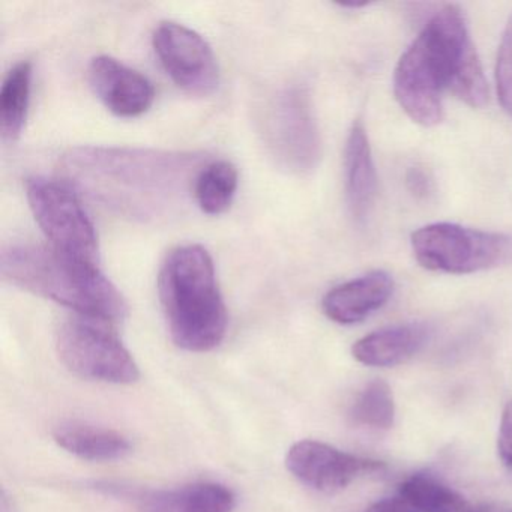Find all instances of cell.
I'll use <instances>...</instances> for the list:
<instances>
[{
    "label": "cell",
    "instance_id": "cell-21",
    "mask_svg": "<svg viewBox=\"0 0 512 512\" xmlns=\"http://www.w3.org/2000/svg\"><path fill=\"white\" fill-rule=\"evenodd\" d=\"M496 88L500 106L512 118V17L503 32L497 53Z\"/></svg>",
    "mask_w": 512,
    "mask_h": 512
},
{
    "label": "cell",
    "instance_id": "cell-20",
    "mask_svg": "<svg viewBox=\"0 0 512 512\" xmlns=\"http://www.w3.org/2000/svg\"><path fill=\"white\" fill-rule=\"evenodd\" d=\"M350 416L362 427L389 430L395 422V403L388 383L379 379L368 383L353 403Z\"/></svg>",
    "mask_w": 512,
    "mask_h": 512
},
{
    "label": "cell",
    "instance_id": "cell-6",
    "mask_svg": "<svg viewBox=\"0 0 512 512\" xmlns=\"http://www.w3.org/2000/svg\"><path fill=\"white\" fill-rule=\"evenodd\" d=\"M26 197L53 250L77 262L98 266L100 248L94 223L70 184L35 176L26 181Z\"/></svg>",
    "mask_w": 512,
    "mask_h": 512
},
{
    "label": "cell",
    "instance_id": "cell-4",
    "mask_svg": "<svg viewBox=\"0 0 512 512\" xmlns=\"http://www.w3.org/2000/svg\"><path fill=\"white\" fill-rule=\"evenodd\" d=\"M158 293L176 346L197 353L220 346L227 308L206 248L190 244L170 251L158 275Z\"/></svg>",
    "mask_w": 512,
    "mask_h": 512
},
{
    "label": "cell",
    "instance_id": "cell-1",
    "mask_svg": "<svg viewBox=\"0 0 512 512\" xmlns=\"http://www.w3.org/2000/svg\"><path fill=\"white\" fill-rule=\"evenodd\" d=\"M205 166V157L193 152L79 146L62 157L61 172L107 211L155 223L181 212Z\"/></svg>",
    "mask_w": 512,
    "mask_h": 512
},
{
    "label": "cell",
    "instance_id": "cell-13",
    "mask_svg": "<svg viewBox=\"0 0 512 512\" xmlns=\"http://www.w3.org/2000/svg\"><path fill=\"white\" fill-rule=\"evenodd\" d=\"M346 196L356 221H364L373 208L377 193V173L367 131L361 121L353 124L344 152Z\"/></svg>",
    "mask_w": 512,
    "mask_h": 512
},
{
    "label": "cell",
    "instance_id": "cell-15",
    "mask_svg": "<svg viewBox=\"0 0 512 512\" xmlns=\"http://www.w3.org/2000/svg\"><path fill=\"white\" fill-rule=\"evenodd\" d=\"M53 437L65 451L88 461L119 460L131 452L124 434L86 422H62L53 430Z\"/></svg>",
    "mask_w": 512,
    "mask_h": 512
},
{
    "label": "cell",
    "instance_id": "cell-16",
    "mask_svg": "<svg viewBox=\"0 0 512 512\" xmlns=\"http://www.w3.org/2000/svg\"><path fill=\"white\" fill-rule=\"evenodd\" d=\"M235 505V494L229 488L199 482L154 494L140 512H232Z\"/></svg>",
    "mask_w": 512,
    "mask_h": 512
},
{
    "label": "cell",
    "instance_id": "cell-23",
    "mask_svg": "<svg viewBox=\"0 0 512 512\" xmlns=\"http://www.w3.org/2000/svg\"><path fill=\"white\" fill-rule=\"evenodd\" d=\"M407 187L412 191L415 196L425 197L431 190V181L424 170L413 167L407 172L406 176Z\"/></svg>",
    "mask_w": 512,
    "mask_h": 512
},
{
    "label": "cell",
    "instance_id": "cell-9",
    "mask_svg": "<svg viewBox=\"0 0 512 512\" xmlns=\"http://www.w3.org/2000/svg\"><path fill=\"white\" fill-rule=\"evenodd\" d=\"M152 41L161 65L178 88L197 97L217 91V56L202 35L181 23L164 22L155 29Z\"/></svg>",
    "mask_w": 512,
    "mask_h": 512
},
{
    "label": "cell",
    "instance_id": "cell-22",
    "mask_svg": "<svg viewBox=\"0 0 512 512\" xmlns=\"http://www.w3.org/2000/svg\"><path fill=\"white\" fill-rule=\"evenodd\" d=\"M497 452H499L503 466L512 472V401L506 404L502 418H500Z\"/></svg>",
    "mask_w": 512,
    "mask_h": 512
},
{
    "label": "cell",
    "instance_id": "cell-19",
    "mask_svg": "<svg viewBox=\"0 0 512 512\" xmlns=\"http://www.w3.org/2000/svg\"><path fill=\"white\" fill-rule=\"evenodd\" d=\"M239 173L235 164L220 160L206 163L194 184L193 199L208 215H220L230 208L238 191Z\"/></svg>",
    "mask_w": 512,
    "mask_h": 512
},
{
    "label": "cell",
    "instance_id": "cell-7",
    "mask_svg": "<svg viewBox=\"0 0 512 512\" xmlns=\"http://www.w3.org/2000/svg\"><path fill=\"white\" fill-rule=\"evenodd\" d=\"M62 364L83 379L130 385L140 371L110 322L76 316L64 320L56 334Z\"/></svg>",
    "mask_w": 512,
    "mask_h": 512
},
{
    "label": "cell",
    "instance_id": "cell-18",
    "mask_svg": "<svg viewBox=\"0 0 512 512\" xmlns=\"http://www.w3.org/2000/svg\"><path fill=\"white\" fill-rule=\"evenodd\" d=\"M397 499L415 512H464V497L439 479L416 473L398 485Z\"/></svg>",
    "mask_w": 512,
    "mask_h": 512
},
{
    "label": "cell",
    "instance_id": "cell-5",
    "mask_svg": "<svg viewBox=\"0 0 512 512\" xmlns=\"http://www.w3.org/2000/svg\"><path fill=\"white\" fill-rule=\"evenodd\" d=\"M412 250L428 271L473 274L512 262V236L434 223L413 233Z\"/></svg>",
    "mask_w": 512,
    "mask_h": 512
},
{
    "label": "cell",
    "instance_id": "cell-14",
    "mask_svg": "<svg viewBox=\"0 0 512 512\" xmlns=\"http://www.w3.org/2000/svg\"><path fill=\"white\" fill-rule=\"evenodd\" d=\"M428 340L422 323L386 326L365 335L352 347V355L367 367H394L415 356Z\"/></svg>",
    "mask_w": 512,
    "mask_h": 512
},
{
    "label": "cell",
    "instance_id": "cell-2",
    "mask_svg": "<svg viewBox=\"0 0 512 512\" xmlns=\"http://www.w3.org/2000/svg\"><path fill=\"white\" fill-rule=\"evenodd\" d=\"M467 106L484 107L488 86L464 17L454 5L434 14L394 73V95L407 116L422 127L443 119V94Z\"/></svg>",
    "mask_w": 512,
    "mask_h": 512
},
{
    "label": "cell",
    "instance_id": "cell-10",
    "mask_svg": "<svg viewBox=\"0 0 512 512\" xmlns=\"http://www.w3.org/2000/svg\"><path fill=\"white\" fill-rule=\"evenodd\" d=\"M286 466L298 481L322 493H337L356 479L386 469L382 461L349 454L317 440L295 443L287 452Z\"/></svg>",
    "mask_w": 512,
    "mask_h": 512
},
{
    "label": "cell",
    "instance_id": "cell-11",
    "mask_svg": "<svg viewBox=\"0 0 512 512\" xmlns=\"http://www.w3.org/2000/svg\"><path fill=\"white\" fill-rule=\"evenodd\" d=\"M89 83L98 100L119 118H139L155 101L151 80L112 56L92 59Z\"/></svg>",
    "mask_w": 512,
    "mask_h": 512
},
{
    "label": "cell",
    "instance_id": "cell-17",
    "mask_svg": "<svg viewBox=\"0 0 512 512\" xmlns=\"http://www.w3.org/2000/svg\"><path fill=\"white\" fill-rule=\"evenodd\" d=\"M32 65L20 62L5 77L0 91V130L5 140L19 139L31 104Z\"/></svg>",
    "mask_w": 512,
    "mask_h": 512
},
{
    "label": "cell",
    "instance_id": "cell-3",
    "mask_svg": "<svg viewBox=\"0 0 512 512\" xmlns=\"http://www.w3.org/2000/svg\"><path fill=\"white\" fill-rule=\"evenodd\" d=\"M0 274L13 286L70 308L79 316L112 323L128 313L124 296L100 266L62 256L50 245L4 248Z\"/></svg>",
    "mask_w": 512,
    "mask_h": 512
},
{
    "label": "cell",
    "instance_id": "cell-12",
    "mask_svg": "<svg viewBox=\"0 0 512 512\" xmlns=\"http://www.w3.org/2000/svg\"><path fill=\"white\" fill-rule=\"evenodd\" d=\"M394 292V281L386 272L374 271L334 287L323 298V313L340 325L364 322L383 307Z\"/></svg>",
    "mask_w": 512,
    "mask_h": 512
},
{
    "label": "cell",
    "instance_id": "cell-24",
    "mask_svg": "<svg viewBox=\"0 0 512 512\" xmlns=\"http://www.w3.org/2000/svg\"><path fill=\"white\" fill-rule=\"evenodd\" d=\"M365 512H415L409 508V506L404 505L400 499L394 497V499H385L380 500V502L374 503L370 508L365 509ZM464 512H487L484 508L478 509H467Z\"/></svg>",
    "mask_w": 512,
    "mask_h": 512
},
{
    "label": "cell",
    "instance_id": "cell-8",
    "mask_svg": "<svg viewBox=\"0 0 512 512\" xmlns=\"http://www.w3.org/2000/svg\"><path fill=\"white\" fill-rule=\"evenodd\" d=\"M265 140L283 169L298 175L316 169L322 157V139L304 88L290 86L272 98L265 113Z\"/></svg>",
    "mask_w": 512,
    "mask_h": 512
}]
</instances>
